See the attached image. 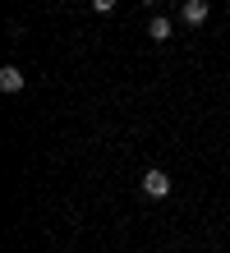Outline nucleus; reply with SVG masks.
I'll return each instance as SVG.
<instances>
[{
    "label": "nucleus",
    "mask_w": 230,
    "mask_h": 253,
    "mask_svg": "<svg viewBox=\"0 0 230 253\" xmlns=\"http://www.w3.org/2000/svg\"><path fill=\"white\" fill-rule=\"evenodd\" d=\"M138 184H143V193H147V198H166V193H171V175L152 166V170H147V175H143Z\"/></svg>",
    "instance_id": "f257e3e1"
},
{
    "label": "nucleus",
    "mask_w": 230,
    "mask_h": 253,
    "mask_svg": "<svg viewBox=\"0 0 230 253\" xmlns=\"http://www.w3.org/2000/svg\"><path fill=\"white\" fill-rule=\"evenodd\" d=\"M207 14H212V0H184V5H180V19L189 23V28L207 23Z\"/></svg>",
    "instance_id": "f03ea898"
},
{
    "label": "nucleus",
    "mask_w": 230,
    "mask_h": 253,
    "mask_svg": "<svg viewBox=\"0 0 230 253\" xmlns=\"http://www.w3.org/2000/svg\"><path fill=\"white\" fill-rule=\"evenodd\" d=\"M23 87H28V74L19 65H5V69H0V92H23Z\"/></svg>",
    "instance_id": "7ed1b4c3"
},
{
    "label": "nucleus",
    "mask_w": 230,
    "mask_h": 253,
    "mask_svg": "<svg viewBox=\"0 0 230 253\" xmlns=\"http://www.w3.org/2000/svg\"><path fill=\"white\" fill-rule=\"evenodd\" d=\"M147 37L152 42H171V19H161V14H157V19L147 23Z\"/></svg>",
    "instance_id": "20e7f679"
},
{
    "label": "nucleus",
    "mask_w": 230,
    "mask_h": 253,
    "mask_svg": "<svg viewBox=\"0 0 230 253\" xmlns=\"http://www.w3.org/2000/svg\"><path fill=\"white\" fill-rule=\"evenodd\" d=\"M88 5H92V9H97V14H111V9L120 5V0H88Z\"/></svg>",
    "instance_id": "39448f33"
},
{
    "label": "nucleus",
    "mask_w": 230,
    "mask_h": 253,
    "mask_svg": "<svg viewBox=\"0 0 230 253\" xmlns=\"http://www.w3.org/2000/svg\"><path fill=\"white\" fill-rule=\"evenodd\" d=\"M143 5H157V0H143Z\"/></svg>",
    "instance_id": "423d86ee"
}]
</instances>
